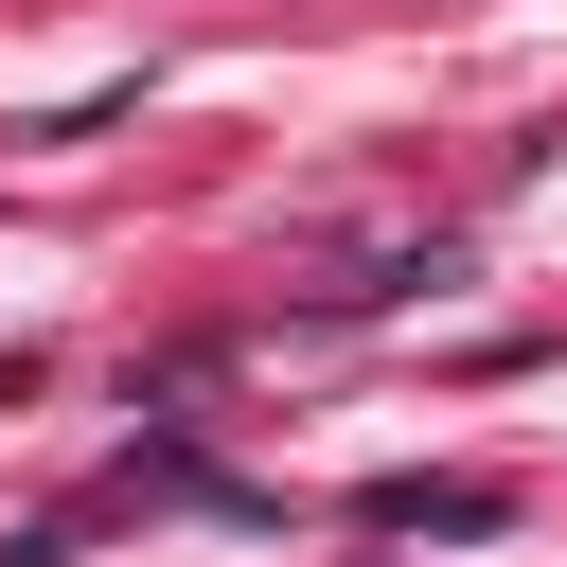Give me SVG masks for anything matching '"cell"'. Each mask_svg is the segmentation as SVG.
<instances>
[{
	"label": "cell",
	"instance_id": "cell-1",
	"mask_svg": "<svg viewBox=\"0 0 567 567\" xmlns=\"http://www.w3.org/2000/svg\"><path fill=\"white\" fill-rule=\"evenodd\" d=\"M372 532H443V549H478V532H514V496H496V478H390Z\"/></svg>",
	"mask_w": 567,
	"mask_h": 567
}]
</instances>
